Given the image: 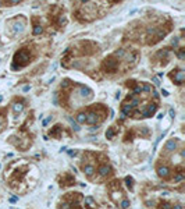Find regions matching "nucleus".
I'll return each instance as SVG.
<instances>
[{"instance_id": "1", "label": "nucleus", "mask_w": 185, "mask_h": 209, "mask_svg": "<svg viewBox=\"0 0 185 209\" xmlns=\"http://www.w3.org/2000/svg\"><path fill=\"white\" fill-rule=\"evenodd\" d=\"M85 123L95 126V124L102 123L107 116V109L103 105H96V106L88 107L85 110Z\"/></svg>"}, {"instance_id": "2", "label": "nucleus", "mask_w": 185, "mask_h": 209, "mask_svg": "<svg viewBox=\"0 0 185 209\" xmlns=\"http://www.w3.org/2000/svg\"><path fill=\"white\" fill-rule=\"evenodd\" d=\"M32 53L29 48H22L20 49L16 54H14V60H13V70H20L22 67H25L31 63Z\"/></svg>"}, {"instance_id": "3", "label": "nucleus", "mask_w": 185, "mask_h": 209, "mask_svg": "<svg viewBox=\"0 0 185 209\" xmlns=\"http://www.w3.org/2000/svg\"><path fill=\"white\" fill-rule=\"evenodd\" d=\"M81 198L79 193H70L68 195H65V198L60 202L58 209H81L78 205V199Z\"/></svg>"}, {"instance_id": "4", "label": "nucleus", "mask_w": 185, "mask_h": 209, "mask_svg": "<svg viewBox=\"0 0 185 209\" xmlns=\"http://www.w3.org/2000/svg\"><path fill=\"white\" fill-rule=\"evenodd\" d=\"M109 197H110V199L114 202V204L120 205L121 204V201H124L125 199V197H124V194H122V190L121 187H120V181H113L109 185Z\"/></svg>"}, {"instance_id": "5", "label": "nucleus", "mask_w": 185, "mask_h": 209, "mask_svg": "<svg viewBox=\"0 0 185 209\" xmlns=\"http://www.w3.org/2000/svg\"><path fill=\"white\" fill-rule=\"evenodd\" d=\"M118 66H120V59L116 57L114 54H111V56H107L103 61H102V66L100 68L102 71H105V73H116L118 71Z\"/></svg>"}, {"instance_id": "6", "label": "nucleus", "mask_w": 185, "mask_h": 209, "mask_svg": "<svg viewBox=\"0 0 185 209\" xmlns=\"http://www.w3.org/2000/svg\"><path fill=\"white\" fill-rule=\"evenodd\" d=\"M184 77H185V74H184V71H182L181 68L173 70V73L170 74V78L174 81L177 85H181V84L184 82Z\"/></svg>"}, {"instance_id": "7", "label": "nucleus", "mask_w": 185, "mask_h": 209, "mask_svg": "<svg viewBox=\"0 0 185 209\" xmlns=\"http://www.w3.org/2000/svg\"><path fill=\"white\" fill-rule=\"evenodd\" d=\"M81 167H82V172H84V174L88 177V178H92V177H93V174L96 173V167H95V165H93V163L84 162Z\"/></svg>"}, {"instance_id": "8", "label": "nucleus", "mask_w": 185, "mask_h": 209, "mask_svg": "<svg viewBox=\"0 0 185 209\" xmlns=\"http://www.w3.org/2000/svg\"><path fill=\"white\" fill-rule=\"evenodd\" d=\"M97 173H99V176H100L102 178H105V177H107V176H110V174H111L110 165H109L107 162H105V163L99 165V167H97Z\"/></svg>"}, {"instance_id": "9", "label": "nucleus", "mask_w": 185, "mask_h": 209, "mask_svg": "<svg viewBox=\"0 0 185 209\" xmlns=\"http://www.w3.org/2000/svg\"><path fill=\"white\" fill-rule=\"evenodd\" d=\"M64 183H60V185L61 187H68V185H73L75 184V178L71 174H64Z\"/></svg>"}, {"instance_id": "10", "label": "nucleus", "mask_w": 185, "mask_h": 209, "mask_svg": "<svg viewBox=\"0 0 185 209\" xmlns=\"http://www.w3.org/2000/svg\"><path fill=\"white\" fill-rule=\"evenodd\" d=\"M177 146H178V141H177V139H170L169 142L166 144L164 149L167 151V152H174V151L177 149Z\"/></svg>"}, {"instance_id": "11", "label": "nucleus", "mask_w": 185, "mask_h": 209, "mask_svg": "<svg viewBox=\"0 0 185 209\" xmlns=\"http://www.w3.org/2000/svg\"><path fill=\"white\" fill-rule=\"evenodd\" d=\"M157 174L162 178H169L170 176V169L167 166H159L157 167Z\"/></svg>"}, {"instance_id": "12", "label": "nucleus", "mask_w": 185, "mask_h": 209, "mask_svg": "<svg viewBox=\"0 0 185 209\" xmlns=\"http://www.w3.org/2000/svg\"><path fill=\"white\" fill-rule=\"evenodd\" d=\"M85 206H86V209H97V204L95 202V199L92 197H86L85 198Z\"/></svg>"}, {"instance_id": "13", "label": "nucleus", "mask_w": 185, "mask_h": 209, "mask_svg": "<svg viewBox=\"0 0 185 209\" xmlns=\"http://www.w3.org/2000/svg\"><path fill=\"white\" fill-rule=\"evenodd\" d=\"M32 21H33V35H41V34H42V31H43L42 25L38 22V18H36V17H35Z\"/></svg>"}, {"instance_id": "14", "label": "nucleus", "mask_w": 185, "mask_h": 209, "mask_svg": "<svg viewBox=\"0 0 185 209\" xmlns=\"http://www.w3.org/2000/svg\"><path fill=\"white\" fill-rule=\"evenodd\" d=\"M24 107H25L24 102L20 101V102H16L14 105H13V110H14V113H21L22 110H24Z\"/></svg>"}, {"instance_id": "15", "label": "nucleus", "mask_w": 185, "mask_h": 209, "mask_svg": "<svg viewBox=\"0 0 185 209\" xmlns=\"http://www.w3.org/2000/svg\"><path fill=\"white\" fill-rule=\"evenodd\" d=\"M60 131H61V126L58 124V126H56L53 130H50V135L54 137V138H58V137H60Z\"/></svg>"}, {"instance_id": "16", "label": "nucleus", "mask_w": 185, "mask_h": 209, "mask_svg": "<svg viewBox=\"0 0 185 209\" xmlns=\"http://www.w3.org/2000/svg\"><path fill=\"white\" fill-rule=\"evenodd\" d=\"M116 133H117V130H116V127H110V128L107 130V133H106V137L109 139H111L114 135H116Z\"/></svg>"}, {"instance_id": "17", "label": "nucleus", "mask_w": 185, "mask_h": 209, "mask_svg": "<svg viewBox=\"0 0 185 209\" xmlns=\"http://www.w3.org/2000/svg\"><path fill=\"white\" fill-rule=\"evenodd\" d=\"M77 121H78L79 124H85V113L84 112H81V113H78L77 114Z\"/></svg>"}, {"instance_id": "18", "label": "nucleus", "mask_w": 185, "mask_h": 209, "mask_svg": "<svg viewBox=\"0 0 185 209\" xmlns=\"http://www.w3.org/2000/svg\"><path fill=\"white\" fill-rule=\"evenodd\" d=\"M6 128V118L4 116H0V133Z\"/></svg>"}, {"instance_id": "19", "label": "nucleus", "mask_w": 185, "mask_h": 209, "mask_svg": "<svg viewBox=\"0 0 185 209\" xmlns=\"http://www.w3.org/2000/svg\"><path fill=\"white\" fill-rule=\"evenodd\" d=\"M6 1H7L9 4H17V3H20L21 0H6Z\"/></svg>"}]
</instances>
